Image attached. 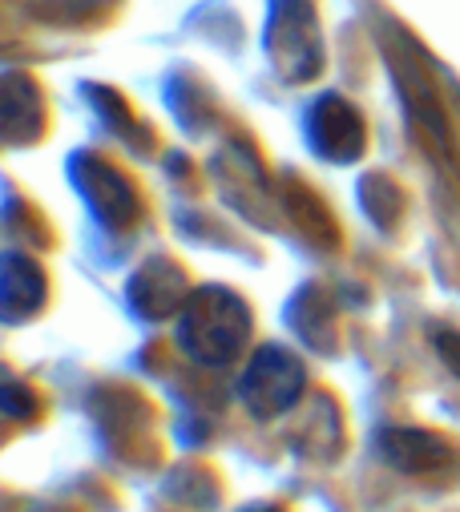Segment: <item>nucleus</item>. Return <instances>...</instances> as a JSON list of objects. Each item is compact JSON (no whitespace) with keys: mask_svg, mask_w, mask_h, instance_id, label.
Masks as SVG:
<instances>
[{"mask_svg":"<svg viewBox=\"0 0 460 512\" xmlns=\"http://www.w3.org/2000/svg\"><path fill=\"white\" fill-rule=\"evenodd\" d=\"M251 327H255V315H251V303L230 291L222 283H206V287H194L186 307L178 311V347L202 363V367H230L251 343Z\"/></svg>","mask_w":460,"mask_h":512,"instance_id":"f257e3e1","label":"nucleus"},{"mask_svg":"<svg viewBox=\"0 0 460 512\" xmlns=\"http://www.w3.org/2000/svg\"><path fill=\"white\" fill-rule=\"evenodd\" d=\"M263 45L287 85H307L323 73V33L311 0H271Z\"/></svg>","mask_w":460,"mask_h":512,"instance_id":"f03ea898","label":"nucleus"},{"mask_svg":"<svg viewBox=\"0 0 460 512\" xmlns=\"http://www.w3.org/2000/svg\"><path fill=\"white\" fill-rule=\"evenodd\" d=\"M307 392V367L291 347L267 343L251 355L247 371L239 375V400L255 420L287 416Z\"/></svg>","mask_w":460,"mask_h":512,"instance_id":"7ed1b4c3","label":"nucleus"},{"mask_svg":"<svg viewBox=\"0 0 460 512\" xmlns=\"http://www.w3.org/2000/svg\"><path fill=\"white\" fill-rule=\"evenodd\" d=\"M307 142L323 162L348 166V162H360L368 150V125L348 97L323 93L307 109Z\"/></svg>","mask_w":460,"mask_h":512,"instance_id":"20e7f679","label":"nucleus"},{"mask_svg":"<svg viewBox=\"0 0 460 512\" xmlns=\"http://www.w3.org/2000/svg\"><path fill=\"white\" fill-rule=\"evenodd\" d=\"M392 73L400 77V93H404V109H408V125L416 142L424 146V154L436 158V166H452L456 162V146H452V130H448V117L436 101L432 81L408 65V61H392Z\"/></svg>","mask_w":460,"mask_h":512,"instance_id":"39448f33","label":"nucleus"},{"mask_svg":"<svg viewBox=\"0 0 460 512\" xmlns=\"http://www.w3.org/2000/svg\"><path fill=\"white\" fill-rule=\"evenodd\" d=\"M49 299V279L29 254H0V323H25L41 315Z\"/></svg>","mask_w":460,"mask_h":512,"instance_id":"423d86ee","label":"nucleus"},{"mask_svg":"<svg viewBox=\"0 0 460 512\" xmlns=\"http://www.w3.org/2000/svg\"><path fill=\"white\" fill-rule=\"evenodd\" d=\"M380 456L404 476H432L456 464V448L440 432L424 428H388L380 436Z\"/></svg>","mask_w":460,"mask_h":512,"instance_id":"0eeeda50","label":"nucleus"},{"mask_svg":"<svg viewBox=\"0 0 460 512\" xmlns=\"http://www.w3.org/2000/svg\"><path fill=\"white\" fill-rule=\"evenodd\" d=\"M81 186H85V202L93 206V214L105 226L126 230L138 218V194H134L130 178L122 170L105 166L101 158H85L81 162Z\"/></svg>","mask_w":460,"mask_h":512,"instance_id":"6e6552de","label":"nucleus"},{"mask_svg":"<svg viewBox=\"0 0 460 512\" xmlns=\"http://www.w3.org/2000/svg\"><path fill=\"white\" fill-rule=\"evenodd\" d=\"M186 299H190V283H186V275L166 259V254L150 259V263L130 279V303H134L138 315H146V319H178V311L186 307Z\"/></svg>","mask_w":460,"mask_h":512,"instance_id":"1a4fd4ad","label":"nucleus"},{"mask_svg":"<svg viewBox=\"0 0 460 512\" xmlns=\"http://www.w3.org/2000/svg\"><path fill=\"white\" fill-rule=\"evenodd\" d=\"M45 125V101L41 89L25 73H5L0 77V142H33L41 138Z\"/></svg>","mask_w":460,"mask_h":512,"instance_id":"9d476101","label":"nucleus"},{"mask_svg":"<svg viewBox=\"0 0 460 512\" xmlns=\"http://www.w3.org/2000/svg\"><path fill=\"white\" fill-rule=\"evenodd\" d=\"M436 355L444 359V367L460 379V331H436Z\"/></svg>","mask_w":460,"mask_h":512,"instance_id":"9b49d317","label":"nucleus"}]
</instances>
